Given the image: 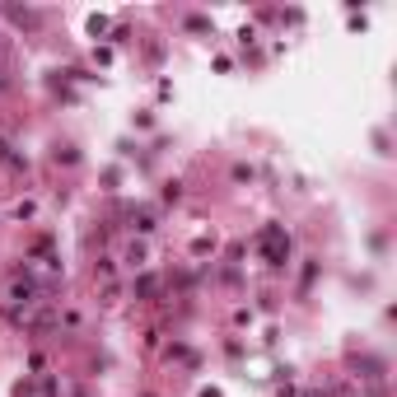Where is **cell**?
Instances as JSON below:
<instances>
[{"label": "cell", "mask_w": 397, "mask_h": 397, "mask_svg": "<svg viewBox=\"0 0 397 397\" xmlns=\"http://www.w3.org/2000/svg\"><path fill=\"white\" fill-rule=\"evenodd\" d=\"M285 248H290V244H285V234H280V230L262 234V253H267V257H285Z\"/></svg>", "instance_id": "cell-1"}]
</instances>
